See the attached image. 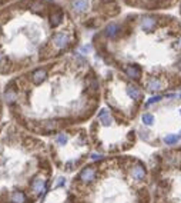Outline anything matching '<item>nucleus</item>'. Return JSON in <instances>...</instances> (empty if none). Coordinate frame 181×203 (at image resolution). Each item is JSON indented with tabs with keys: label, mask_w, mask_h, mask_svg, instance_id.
<instances>
[{
	"label": "nucleus",
	"mask_w": 181,
	"mask_h": 203,
	"mask_svg": "<svg viewBox=\"0 0 181 203\" xmlns=\"http://www.w3.org/2000/svg\"><path fill=\"white\" fill-rule=\"evenodd\" d=\"M46 76H47V73L44 69H37L36 72L33 73V83H36V84L43 83V82L46 80Z\"/></svg>",
	"instance_id": "1a4fd4ad"
},
{
	"label": "nucleus",
	"mask_w": 181,
	"mask_h": 203,
	"mask_svg": "<svg viewBox=\"0 0 181 203\" xmlns=\"http://www.w3.org/2000/svg\"><path fill=\"white\" fill-rule=\"evenodd\" d=\"M130 173H131V178L134 179V180H137V182H141V180H144V178H145V175H147V172H145V169H144V166L143 165H134L131 167V170H130Z\"/></svg>",
	"instance_id": "f03ea898"
},
{
	"label": "nucleus",
	"mask_w": 181,
	"mask_h": 203,
	"mask_svg": "<svg viewBox=\"0 0 181 203\" xmlns=\"http://www.w3.org/2000/svg\"><path fill=\"white\" fill-rule=\"evenodd\" d=\"M156 23H157V20L154 19V17H144V19L141 20V29L145 31H150L154 29Z\"/></svg>",
	"instance_id": "6e6552de"
},
{
	"label": "nucleus",
	"mask_w": 181,
	"mask_h": 203,
	"mask_svg": "<svg viewBox=\"0 0 181 203\" xmlns=\"http://www.w3.org/2000/svg\"><path fill=\"white\" fill-rule=\"evenodd\" d=\"M6 100L9 102V103H13V102L16 100V93H14V92L7 90L6 92Z\"/></svg>",
	"instance_id": "a211bd4d"
},
{
	"label": "nucleus",
	"mask_w": 181,
	"mask_h": 203,
	"mask_svg": "<svg viewBox=\"0 0 181 203\" xmlns=\"http://www.w3.org/2000/svg\"><path fill=\"white\" fill-rule=\"evenodd\" d=\"M90 49H91L90 46H84V47H81V52H84V53H86V52H90Z\"/></svg>",
	"instance_id": "5701e85b"
},
{
	"label": "nucleus",
	"mask_w": 181,
	"mask_h": 203,
	"mask_svg": "<svg viewBox=\"0 0 181 203\" xmlns=\"http://www.w3.org/2000/svg\"><path fill=\"white\" fill-rule=\"evenodd\" d=\"M143 123H144L145 126H151L154 123V116L151 115V113H145V115H143Z\"/></svg>",
	"instance_id": "dca6fc26"
},
{
	"label": "nucleus",
	"mask_w": 181,
	"mask_h": 203,
	"mask_svg": "<svg viewBox=\"0 0 181 203\" xmlns=\"http://www.w3.org/2000/svg\"><path fill=\"white\" fill-rule=\"evenodd\" d=\"M71 6H73L74 12L83 13V12H86V10H89L90 2L89 0H73V2H71Z\"/></svg>",
	"instance_id": "20e7f679"
},
{
	"label": "nucleus",
	"mask_w": 181,
	"mask_h": 203,
	"mask_svg": "<svg viewBox=\"0 0 181 203\" xmlns=\"http://www.w3.org/2000/svg\"><path fill=\"white\" fill-rule=\"evenodd\" d=\"M69 42H70V39H69V36L66 35V33H57V35H54V37H53V43H54V46L58 47V49L67 47Z\"/></svg>",
	"instance_id": "7ed1b4c3"
},
{
	"label": "nucleus",
	"mask_w": 181,
	"mask_h": 203,
	"mask_svg": "<svg viewBox=\"0 0 181 203\" xmlns=\"http://www.w3.org/2000/svg\"><path fill=\"white\" fill-rule=\"evenodd\" d=\"M66 184V179L63 178V176H60V178L56 179V183H54V188H60V186H64Z\"/></svg>",
	"instance_id": "6ab92c4d"
},
{
	"label": "nucleus",
	"mask_w": 181,
	"mask_h": 203,
	"mask_svg": "<svg viewBox=\"0 0 181 203\" xmlns=\"http://www.w3.org/2000/svg\"><path fill=\"white\" fill-rule=\"evenodd\" d=\"M106 2H108V0H106Z\"/></svg>",
	"instance_id": "393cba45"
},
{
	"label": "nucleus",
	"mask_w": 181,
	"mask_h": 203,
	"mask_svg": "<svg viewBox=\"0 0 181 203\" xmlns=\"http://www.w3.org/2000/svg\"><path fill=\"white\" fill-rule=\"evenodd\" d=\"M178 140H180V136H178V134H167L166 138H164V143H166L167 146H175V144L178 143Z\"/></svg>",
	"instance_id": "ddd939ff"
},
{
	"label": "nucleus",
	"mask_w": 181,
	"mask_h": 203,
	"mask_svg": "<svg viewBox=\"0 0 181 203\" xmlns=\"http://www.w3.org/2000/svg\"><path fill=\"white\" fill-rule=\"evenodd\" d=\"M118 31H120L118 25H116V23H111V25H108L107 27L104 29V35L107 36V37H114V36H116Z\"/></svg>",
	"instance_id": "f8f14e48"
},
{
	"label": "nucleus",
	"mask_w": 181,
	"mask_h": 203,
	"mask_svg": "<svg viewBox=\"0 0 181 203\" xmlns=\"http://www.w3.org/2000/svg\"><path fill=\"white\" fill-rule=\"evenodd\" d=\"M161 87H163V82H161V79H158V77H151L150 80L147 82V89L150 92L161 90Z\"/></svg>",
	"instance_id": "0eeeda50"
},
{
	"label": "nucleus",
	"mask_w": 181,
	"mask_h": 203,
	"mask_svg": "<svg viewBox=\"0 0 181 203\" xmlns=\"http://www.w3.org/2000/svg\"><path fill=\"white\" fill-rule=\"evenodd\" d=\"M127 94H129L133 100H138L140 97H141V92H140V89L135 87V86H133V84H129V86H127Z\"/></svg>",
	"instance_id": "9b49d317"
},
{
	"label": "nucleus",
	"mask_w": 181,
	"mask_h": 203,
	"mask_svg": "<svg viewBox=\"0 0 181 203\" xmlns=\"http://www.w3.org/2000/svg\"><path fill=\"white\" fill-rule=\"evenodd\" d=\"M10 199H12L13 203H25L26 202V196L23 192H13Z\"/></svg>",
	"instance_id": "4468645a"
},
{
	"label": "nucleus",
	"mask_w": 181,
	"mask_h": 203,
	"mask_svg": "<svg viewBox=\"0 0 181 203\" xmlns=\"http://www.w3.org/2000/svg\"><path fill=\"white\" fill-rule=\"evenodd\" d=\"M50 23H52V26L53 27H56V26H58L60 23H62V13H53L52 14V17H50Z\"/></svg>",
	"instance_id": "2eb2a0df"
},
{
	"label": "nucleus",
	"mask_w": 181,
	"mask_h": 203,
	"mask_svg": "<svg viewBox=\"0 0 181 203\" xmlns=\"http://www.w3.org/2000/svg\"><path fill=\"white\" fill-rule=\"evenodd\" d=\"M180 113H181V112H180Z\"/></svg>",
	"instance_id": "a878e982"
},
{
	"label": "nucleus",
	"mask_w": 181,
	"mask_h": 203,
	"mask_svg": "<svg viewBox=\"0 0 181 203\" xmlns=\"http://www.w3.org/2000/svg\"><path fill=\"white\" fill-rule=\"evenodd\" d=\"M43 3H41V2H34L33 4H31V9L34 10V12H39V10H41L43 9Z\"/></svg>",
	"instance_id": "aec40b11"
},
{
	"label": "nucleus",
	"mask_w": 181,
	"mask_h": 203,
	"mask_svg": "<svg viewBox=\"0 0 181 203\" xmlns=\"http://www.w3.org/2000/svg\"><path fill=\"white\" fill-rule=\"evenodd\" d=\"M98 119H100V122H101L104 126H110L111 123H113V119H111L110 113H108L106 109L100 110V113H98Z\"/></svg>",
	"instance_id": "9d476101"
},
{
	"label": "nucleus",
	"mask_w": 181,
	"mask_h": 203,
	"mask_svg": "<svg viewBox=\"0 0 181 203\" xmlns=\"http://www.w3.org/2000/svg\"><path fill=\"white\" fill-rule=\"evenodd\" d=\"M101 155H98V153H93L91 155V160H100V159H101Z\"/></svg>",
	"instance_id": "4be33fe9"
},
{
	"label": "nucleus",
	"mask_w": 181,
	"mask_h": 203,
	"mask_svg": "<svg viewBox=\"0 0 181 203\" xmlns=\"http://www.w3.org/2000/svg\"><path fill=\"white\" fill-rule=\"evenodd\" d=\"M178 46H180V47H181V39H180V42H178Z\"/></svg>",
	"instance_id": "b1692460"
},
{
	"label": "nucleus",
	"mask_w": 181,
	"mask_h": 203,
	"mask_svg": "<svg viewBox=\"0 0 181 203\" xmlns=\"http://www.w3.org/2000/svg\"><path fill=\"white\" fill-rule=\"evenodd\" d=\"M124 72H126V75L129 76V77L134 79V80L140 79V76H141V70H140V67H138V66H135V65H129V66H126Z\"/></svg>",
	"instance_id": "39448f33"
},
{
	"label": "nucleus",
	"mask_w": 181,
	"mask_h": 203,
	"mask_svg": "<svg viewBox=\"0 0 181 203\" xmlns=\"http://www.w3.org/2000/svg\"><path fill=\"white\" fill-rule=\"evenodd\" d=\"M44 188H46V179L39 176V178L34 179V182L31 183V189H33L36 193H41L44 192Z\"/></svg>",
	"instance_id": "423d86ee"
},
{
	"label": "nucleus",
	"mask_w": 181,
	"mask_h": 203,
	"mask_svg": "<svg viewBox=\"0 0 181 203\" xmlns=\"http://www.w3.org/2000/svg\"><path fill=\"white\" fill-rule=\"evenodd\" d=\"M56 140H57V143L60 144V146H64L66 143H67V140H69V138H67V134H64V133H60L57 136V139H56Z\"/></svg>",
	"instance_id": "f3484780"
},
{
	"label": "nucleus",
	"mask_w": 181,
	"mask_h": 203,
	"mask_svg": "<svg viewBox=\"0 0 181 203\" xmlns=\"http://www.w3.org/2000/svg\"><path fill=\"white\" fill-rule=\"evenodd\" d=\"M80 180L83 182V183H90V182L94 180L96 178V167H93V166H87V167H84L81 172H80Z\"/></svg>",
	"instance_id": "f257e3e1"
},
{
	"label": "nucleus",
	"mask_w": 181,
	"mask_h": 203,
	"mask_svg": "<svg viewBox=\"0 0 181 203\" xmlns=\"http://www.w3.org/2000/svg\"><path fill=\"white\" fill-rule=\"evenodd\" d=\"M160 100H161V96L150 97V99H148V102H147V106H150V104H153V103H157V102H160Z\"/></svg>",
	"instance_id": "412c9836"
}]
</instances>
